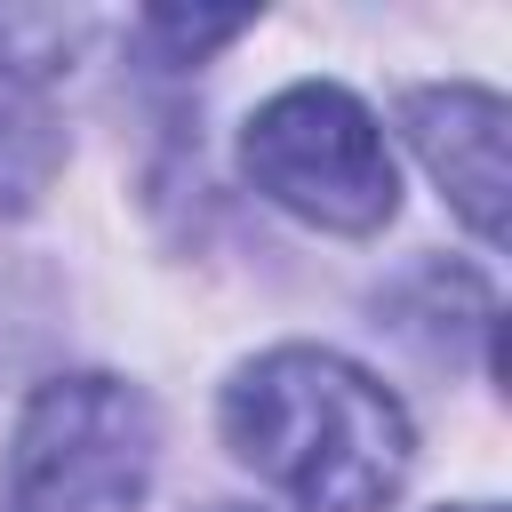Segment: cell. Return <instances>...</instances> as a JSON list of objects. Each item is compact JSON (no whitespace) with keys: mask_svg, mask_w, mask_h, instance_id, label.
Instances as JSON below:
<instances>
[{"mask_svg":"<svg viewBox=\"0 0 512 512\" xmlns=\"http://www.w3.org/2000/svg\"><path fill=\"white\" fill-rule=\"evenodd\" d=\"M56 168H64V128L40 104H24V96L0 104V216L32 208Z\"/></svg>","mask_w":512,"mask_h":512,"instance_id":"obj_5","label":"cell"},{"mask_svg":"<svg viewBox=\"0 0 512 512\" xmlns=\"http://www.w3.org/2000/svg\"><path fill=\"white\" fill-rule=\"evenodd\" d=\"M160 464V416L128 376H56L8 440V512H136Z\"/></svg>","mask_w":512,"mask_h":512,"instance_id":"obj_3","label":"cell"},{"mask_svg":"<svg viewBox=\"0 0 512 512\" xmlns=\"http://www.w3.org/2000/svg\"><path fill=\"white\" fill-rule=\"evenodd\" d=\"M400 128L416 144V160L432 168V184L448 192V208L496 248L504 240V200H512V104L496 88L448 80V88H408L400 96Z\"/></svg>","mask_w":512,"mask_h":512,"instance_id":"obj_4","label":"cell"},{"mask_svg":"<svg viewBox=\"0 0 512 512\" xmlns=\"http://www.w3.org/2000/svg\"><path fill=\"white\" fill-rule=\"evenodd\" d=\"M224 440L304 512H384L416 464L408 408L360 360L320 344L256 352L224 384Z\"/></svg>","mask_w":512,"mask_h":512,"instance_id":"obj_1","label":"cell"},{"mask_svg":"<svg viewBox=\"0 0 512 512\" xmlns=\"http://www.w3.org/2000/svg\"><path fill=\"white\" fill-rule=\"evenodd\" d=\"M240 176L272 208H288L320 232H344V240L384 232L400 208L392 144L376 128V112L336 80H296L272 104H256V120L240 128Z\"/></svg>","mask_w":512,"mask_h":512,"instance_id":"obj_2","label":"cell"},{"mask_svg":"<svg viewBox=\"0 0 512 512\" xmlns=\"http://www.w3.org/2000/svg\"><path fill=\"white\" fill-rule=\"evenodd\" d=\"M440 512H496V504H440Z\"/></svg>","mask_w":512,"mask_h":512,"instance_id":"obj_7","label":"cell"},{"mask_svg":"<svg viewBox=\"0 0 512 512\" xmlns=\"http://www.w3.org/2000/svg\"><path fill=\"white\" fill-rule=\"evenodd\" d=\"M248 24H256L248 8H232V16H200V8H192V16H184V8H144V40H152L168 64H200L208 48L240 40Z\"/></svg>","mask_w":512,"mask_h":512,"instance_id":"obj_6","label":"cell"},{"mask_svg":"<svg viewBox=\"0 0 512 512\" xmlns=\"http://www.w3.org/2000/svg\"><path fill=\"white\" fill-rule=\"evenodd\" d=\"M208 512H256V504H208Z\"/></svg>","mask_w":512,"mask_h":512,"instance_id":"obj_8","label":"cell"}]
</instances>
